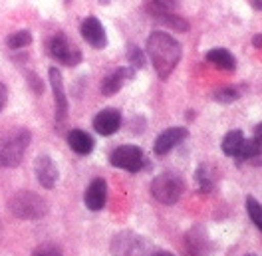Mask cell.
<instances>
[{
	"label": "cell",
	"mask_w": 262,
	"mask_h": 256,
	"mask_svg": "<svg viewBox=\"0 0 262 256\" xmlns=\"http://www.w3.org/2000/svg\"><path fill=\"white\" fill-rule=\"evenodd\" d=\"M48 54L64 66H78L82 60V52L74 46L64 34H56L48 40Z\"/></svg>",
	"instance_id": "obj_6"
},
{
	"label": "cell",
	"mask_w": 262,
	"mask_h": 256,
	"mask_svg": "<svg viewBox=\"0 0 262 256\" xmlns=\"http://www.w3.org/2000/svg\"><path fill=\"white\" fill-rule=\"evenodd\" d=\"M175 10H177V0H149L147 2V12L155 20L175 14Z\"/></svg>",
	"instance_id": "obj_17"
},
{
	"label": "cell",
	"mask_w": 262,
	"mask_h": 256,
	"mask_svg": "<svg viewBox=\"0 0 262 256\" xmlns=\"http://www.w3.org/2000/svg\"><path fill=\"white\" fill-rule=\"evenodd\" d=\"M151 256H173V254H169V252H155V254H151Z\"/></svg>",
	"instance_id": "obj_31"
},
{
	"label": "cell",
	"mask_w": 262,
	"mask_h": 256,
	"mask_svg": "<svg viewBox=\"0 0 262 256\" xmlns=\"http://www.w3.org/2000/svg\"><path fill=\"white\" fill-rule=\"evenodd\" d=\"M50 83H52L54 101H56V119L62 123L68 115V97H66L64 80L58 68H50Z\"/></svg>",
	"instance_id": "obj_8"
},
{
	"label": "cell",
	"mask_w": 262,
	"mask_h": 256,
	"mask_svg": "<svg viewBox=\"0 0 262 256\" xmlns=\"http://www.w3.org/2000/svg\"><path fill=\"white\" fill-rule=\"evenodd\" d=\"M181 193H183V179L177 173H161L151 183V195L163 205L177 203L181 199Z\"/></svg>",
	"instance_id": "obj_4"
},
{
	"label": "cell",
	"mask_w": 262,
	"mask_h": 256,
	"mask_svg": "<svg viewBox=\"0 0 262 256\" xmlns=\"http://www.w3.org/2000/svg\"><path fill=\"white\" fill-rule=\"evenodd\" d=\"M107 201V185L103 179H96L90 183V187L85 189V197L83 203L90 210H101Z\"/></svg>",
	"instance_id": "obj_12"
},
{
	"label": "cell",
	"mask_w": 262,
	"mask_h": 256,
	"mask_svg": "<svg viewBox=\"0 0 262 256\" xmlns=\"http://www.w3.org/2000/svg\"><path fill=\"white\" fill-rule=\"evenodd\" d=\"M8 48L12 50H20V48H26L30 42H32V34L28 30H20V32H14L8 36Z\"/></svg>",
	"instance_id": "obj_20"
},
{
	"label": "cell",
	"mask_w": 262,
	"mask_h": 256,
	"mask_svg": "<svg viewBox=\"0 0 262 256\" xmlns=\"http://www.w3.org/2000/svg\"><path fill=\"white\" fill-rule=\"evenodd\" d=\"M189 133H187V129L185 127H171L163 131L159 137H157V141H155V153L157 155H165V153H169L171 149H175L177 145L187 137Z\"/></svg>",
	"instance_id": "obj_13"
},
{
	"label": "cell",
	"mask_w": 262,
	"mask_h": 256,
	"mask_svg": "<svg viewBox=\"0 0 262 256\" xmlns=\"http://www.w3.org/2000/svg\"><path fill=\"white\" fill-rule=\"evenodd\" d=\"M196 185L201 191H211L213 189V179L207 173V167H199L196 169Z\"/></svg>",
	"instance_id": "obj_23"
},
{
	"label": "cell",
	"mask_w": 262,
	"mask_h": 256,
	"mask_svg": "<svg viewBox=\"0 0 262 256\" xmlns=\"http://www.w3.org/2000/svg\"><path fill=\"white\" fill-rule=\"evenodd\" d=\"M252 139L262 147V123L260 125H256V129H254V137H252Z\"/></svg>",
	"instance_id": "obj_28"
},
{
	"label": "cell",
	"mask_w": 262,
	"mask_h": 256,
	"mask_svg": "<svg viewBox=\"0 0 262 256\" xmlns=\"http://www.w3.org/2000/svg\"><path fill=\"white\" fill-rule=\"evenodd\" d=\"M245 256H254V254H245Z\"/></svg>",
	"instance_id": "obj_32"
},
{
	"label": "cell",
	"mask_w": 262,
	"mask_h": 256,
	"mask_svg": "<svg viewBox=\"0 0 262 256\" xmlns=\"http://www.w3.org/2000/svg\"><path fill=\"white\" fill-rule=\"evenodd\" d=\"M238 99V92L232 90V88H225V90H219L214 92V101H221V103H232Z\"/></svg>",
	"instance_id": "obj_24"
},
{
	"label": "cell",
	"mask_w": 262,
	"mask_h": 256,
	"mask_svg": "<svg viewBox=\"0 0 262 256\" xmlns=\"http://www.w3.org/2000/svg\"><path fill=\"white\" fill-rule=\"evenodd\" d=\"M6 97H8L6 86H4V83H0V112H2V108L6 105Z\"/></svg>",
	"instance_id": "obj_27"
},
{
	"label": "cell",
	"mask_w": 262,
	"mask_h": 256,
	"mask_svg": "<svg viewBox=\"0 0 262 256\" xmlns=\"http://www.w3.org/2000/svg\"><path fill=\"white\" fill-rule=\"evenodd\" d=\"M82 36H83V40H85L90 46H94V48H103V46L107 44L105 30H103L101 22H99L96 16L85 18L82 22Z\"/></svg>",
	"instance_id": "obj_10"
},
{
	"label": "cell",
	"mask_w": 262,
	"mask_h": 256,
	"mask_svg": "<svg viewBox=\"0 0 262 256\" xmlns=\"http://www.w3.org/2000/svg\"><path fill=\"white\" fill-rule=\"evenodd\" d=\"M32 256H62V252H60V248H56L52 244H44V246L36 248L32 252Z\"/></svg>",
	"instance_id": "obj_26"
},
{
	"label": "cell",
	"mask_w": 262,
	"mask_h": 256,
	"mask_svg": "<svg viewBox=\"0 0 262 256\" xmlns=\"http://www.w3.org/2000/svg\"><path fill=\"white\" fill-rule=\"evenodd\" d=\"M112 252L114 256H149V246L141 237L125 230V232H119L114 237Z\"/></svg>",
	"instance_id": "obj_5"
},
{
	"label": "cell",
	"mask_w": 262,
	"mask_h": 256,
	"mask_svg": "<svg viewBox=\"0 0 262 256\" xmlns=\"http://www.w3.org/2000/svg\"><path fill=\"white\" fill-rule=\"evenodd\" d=\"M252 2V6L256 8V10H262V0H250Z\"/></svg>",
	"instance_id": "obj_30"
},
{
	"label": "cell",
	"mask_w": 262,
	"mask_h": 256,
	"mask_svg": "<svg viewBox=\"0 0 262 256\" xmlns=\"http://www.w3.org/2000/svg\"><path fill=\"white\" fill-rule=\"evenodd\" d=\"M252 44H254L256 48H260V46H262V34H258V36H254V40H252Z\"/></svg>",
	"instance_id": "obj_29"
},
{
	"label": "cell",
	"mask_w": 262,
	"mask_h": 256,
	"mask_svg": "<svg viewBox=\"0 0 262 256\" xmlns=\"http://www.w3.org/2000/svg\"><path fill=\"white\" fill-rule=\"evenodd\" d=\"M121 125V115L117 110H101L94 119V129L99 135H114Z\"/></svg>",
	"instance_id": "obj_14"
},
{
	"label": "cell",
	"mask_w": 262,
	"mask_h": 256,
	"mask_svg": "<svg viewBox=\"0 0 262 256\" xmlns=\"http://www.w3.org/2000/svg\"><path fill=\"white\" fill-rule=\"evenodd\" d=\"M34 171H36V177H38V183L44 189H52L56 185V181H58V169H56L54 161L50 159L48 155H42V157L36 159Z\"/></svg>",
	"instance_id": "obj_11"
},
{
	"label": "cell",
	"mask_w": 262,
	"mask_h": 256,
	"mask_svg": "<svg viewBox=\"0 0 262 256\" xmlns=\"http://www.w3.org/2000/svg\"><path fill=\"white\" fill-rule=\"evenodd\" d=\"M185 252L189 256H207L211 246H209V239H207V232L201 228V226H195L191 228L187 234H185Z\"/></svg>",
	"instance_id": "obj_9"
},
{
	"label": "cell",
	"mask_w": 262,
	"mask_h": 256,
	"mask_svg": "<svg viewBox=\"0 0 262 256\" xmlns=\"http://www.w3.org/2000/svg\"><path fill=\"white\" fill-rule=\"evenodd\" d=\"M147 54L161 80H167L181 60V44L167 32H153L147 38Z\"/></svg>",
	"instance_id": "obj_1"
},
{
	"label": "cell",
	"mask_w": 262,
	"mask_h": 256,
	"mask_svg": "<svg viewBox=\"0 0 262 256\" xmlns=\"http://www.w3.org/2000/svg\"><path fill=\"white\" fill-rule=\"evenodd\" d=\"M246 212H248L250 221L256 224V228L262 230V205L256 199H252V197L246 199Z\"/></svg>",
	"instance_id": "obj_21"
},
{
	"label": "cell",
	"mask_w": 262,
	"mask_h": 256,
	"mask_svg": "<svg viewBox=\"0 0 262 256\" xmlns=\"http://www.w3.org/2000/svg\"><path fill=\"white\" fill-rule=\"evenodd\" d=\"M68 145L78 155H88V153L94 151V139L85 131H82V129H72L68 133Z\"/></svg>",
	"instance_id": "obj_15"
},
{
	"label": "cell",
	"mask_w": 262,
	"mask_h": 256,
	"mask_svg": "<svg viewBox=\"0 0 262 256\" xmlns=\"http://www.w3.org/2000/svg\"><path fill=\"white\" fill-rule=\"evenodd\" d=\"M243 143H245L243 131H230V133H227L225 139H223V151H225V155L236 157L238 151H241V147H243Z\"/></svg>",
	"instance_id": "obj_19"
},
{
	"label": "cell",
	"mask_w": 262,
	"mask_h": 256,
	"mask_svg": "<svg viewBox=\"0 0 262 256\" xmlns=\"http://www.w3.org/2000/svg\"><path fill=\"white\" fill-rule=\"evenodd\" d=\"M127 60H129L131 68H141V66L145 64V60H143V52H141L139 48H135V46H129Z\"/></svg>",
	"instance_id": "obj_25"
},
{
	"label": "cell",
	"mask_w": 262,
	"mask_h": 256,
	"mask_svg": "<svg viewBox=\"0 0 262 256\" xmlns=\"http://www.w3.org/2000/svg\"><path fill=\"white\" fill-rule=\"evenodd\" d=\"M30 131L26 127H14L0 131V165L16 167L24 159V153L30 145Z\"/></svg>",
	"instance_id": "obj_2"
},
{
	"label": "cell",
	"mask_w": 262,
	"mask_h": 256,
	"mask_svg": "<svg viewBox=\"0 0 262 256\" xmlns=\"http://www.w3.org/2000/svg\"><path fill=\"white\" fill-rule=\"evenodd\" d=\"M112 165L117 169H125L129 173H137L143 167V151L135 145H121L110 155Z\"/></svg>",
	"instance_id": "obj_7"
},
{
	"label": "cell",
	"mask_w": 262,
	"mask_h": 256,
	"mask_svg": "<svg viewBox=\"0 0 262 256\" xmlns=\"http://www.w3.org/2000/svg\"><path fill=\"white\" fill-rule=\"evenodd\" d=\"M207 62H211L213 66L221 68V70H234L236 68V60L234 56L227 52L225 48H214L207 54Z\"/></svg>",
	"instance_id": "obj_18"
},
{
	"label": "cell",
	"mask_w": 262,
	"mask_h": 256,
	"mask_svg": "<svg viewBox=\"0 0 262 256\" xmlns=\"http://www.w3.org/2000/svg\"><path fill=\"white\" fill-rule=\"evenodd\" d=\"M129 76H131L129 70H115L114 74H110L107 78H103V81H101V94L103 96H114V94H117L123 80L129 78Z\"/></svg>",
	"instance_id": "obj_16"
},
{
	"label": "cell",
	"mask_w": 262,
	"mask_h": 256,
	"mask_svg": "<svg viewBox=\"0 0 262 256\" xmlns=\"http://www.w3.org/2000/svg\"><path fill=\"white\" fill-rule=\"evenodd\" d=\"M260 145L256 143L254 139H245V143L241 147V151H238V155H236V159H243V161H250L254 159V157H258L260 155Z\"/></svg>",
	"instance_id": "obj_22"
},
{
	"label": "cell",
	"mask_w": 262,
	"mask_h": 256,
	"mask_svg": "<svg viewBox=\"0 0 262 256\" xmlns=\"http://www.w3.org/2000/svg\"><path fill=\"white\" fill-rule=\"evenodd\" d=\"M10 212L22 221H38L48 212V203L32 191H20L8 201Z\"/></svg>",
	"instance_id": "obj_3"
}]
</instances>
